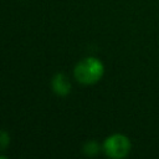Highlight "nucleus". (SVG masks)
<instances>
[{
    "instance_id": "3",
    "label": "nucleus",
    "mask_w": 159,
    "mask_h": 159,
    "mask_svg": "<svg viewBox=\"0 0 159 159\" xmlns=\"http://www.w3.org/2000/svg\"><path fill=\"white\" fill-rule=\"evenodd\" d=\"M51 86H52L53 92L58 96H67L71 92V83L68 78L66 77V75L63 73L55 75L51 81Z\"/></svg>"
},
{
    "instance_id": "1",
    "label": "nucleus",
    "mask_w": 159,
    "mask_h": 159,
    "mask_svg": "<svg viewBox=\"0 0 159 159\" xmlns=\"http://www.w3.org/2000/svg\"><path fill=\"white\" fill-rule=\"evenodd\" d=\"M104 73V66L97 57H86L77 62L73 68V77L82 84L97 83Z\"/></svg>"
},
{
    "instance_id": "4",
    "label": "nucleus",
    "mask_w": 159,
    "mask_h": 159,
    "mask_svg": "<svg viewBox=\"0 0 159 159\" xmlns=\"http://www.w3.org/2000/svg\"><path fill=\"white\" fill-rule=\"evenodd\" d=\"M83 152L87 154V155H96L98 152H99V147L96 142L91 140V142H87L83 147Z\"/></svg>"
},
{
    "instance_id": "2",
    "label": "nucleus",
    "mask_w": 159,
    "mask_h": 159,
    "mask_svg": "<svg viewBox=\"0 0 159 159\" xmlns=\"http://www.w3.org/2000/svg\"><path fill=\"white\" fill-rule=\"evenodd\" d=\"M132 144L127 135L124 134H112L106 138L103 143V150L107 157L112 159H122L125 158L130 152Z\"/></svg>"
},
{
    "instance_id": "5",
    "label": "nucleus",
    "mask_w": 159,
    "mask_h": 159,
    "mask_svg": "<svg viewBox=\"0 0 159 159\" xmlns=\"http://www.w3.org/2000/svg\"><path fill=\"white\" fill-rule=\"evenodd\" d=\"M10 144V137L5 130L0 129V150H4Z\"/></svg>"
}]
</instances>
